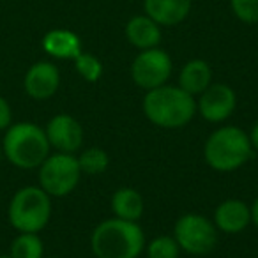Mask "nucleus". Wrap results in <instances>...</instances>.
Wrapping results in <instances>:
<instances>
[{
    "label": "nucleus",
    "instance_id": "nucleus-18",
    "mask_svg": "<svg viewBox=\"0 0 258 258\" xmlns=\"http://www.w3.org/2000/svg\"><path fill=\"white\" fill-rule=\"evenodd\" d=\"M11 258H43L44 244L37 233H18L9 247Z\"/></svg>",
    "mask_w": 258,
    "mask_h": 258
},
{
    "label": "nucleus",
    "instance_id": "nucleus-28",
    "mask_svg": "<svg viewBox=\"0 0 258 258\" xmlns=\"http://www.w3.org/2000/svg\"><path fill=\"white\" fill-rule=\"evenodd\" d=\"M43 258H58V256H43Z\"/></svg>",
    "mask_w": 258,
    "mask_h": 258
},
{
    "label": "nucleus",
    "instance_id": "nucleus-17",
    "mask_svg": "<svg viewBox=\"0 0 258 258\" xmlns=\"http://www.w3.org/2000/svg\"><path fill=\"white\" fill-rule=\"evenodd\" d=\"M111 211L115 218L138 223L145 211L144 197L133 187H120L111 197Z\"/></svg>",
    "mask_w": 258,
    "mask_h": 258
},
{
    "label": "nucleus",
    "instance_id": "nucleus-25",
    "mask_svg": "<svg viewBox=\"0 0 258 258\" xmlns=\"http://www.w3.org/2000/svg\"><path fill=\"white\" fill-rule=\"evenodd\" d=\"M251 221L254 223V226L258 228V198L253 202V205H251Z\"/></svg>",
    "mask_w": 258,
    "mask_h": 258
},
{
    "label": "nucleus",
    "instance_id": "nucleus-19",
    "mask_svg": "<svg viewBox=\"0 0 258 258\" xmlns=\"http://www.w3.org/2000/svg\"><path fill=\"white\" fill-rule=\"evenodd\" d=\"M78 165L82 173L87 175H99L110 165L108 154L99 147H89L78 156Z\"/></svg>",
    "mask_w": 258,
    "mask_h": 258
},
{
    "label": "nucleus",
    "instance_id": "nucleus-20",
    "mask_svg": "<svg viewBox=\"0 0 258 258\" xmlns=\"http://www.w3.org/2000/svg\"><path fill=\"white\" fill-rule=\"evenodd\" d=\"M75 68L78 71V75L89 83H96L103 76V64L92 53H83L82 51L75 58Z\"/></svg>",
    "mask_w": 258,
    "mask_h": 258
},
{
    "label": "nucleus",
    "instance_id": "nucleus-26",
    "mask_svg": "<svg viewBox=\"0 0 258 258\" xmlns=\"http://www.w3.org/2000/svg\"><path fill=\"white\" fill-rule=\"evenodd\" d=\"M0 258H11L9 254H0Z\"/></svg>",
    "mask_w": 258,
    "mask_h": 258
},
{
    "label": "nucleus",
    "instance_id": "nucleus-21",
    "mask_svg": "<svg viewBox=\"0 0 258 258\" xmlns=\"http://www.w3.org/2000/svg\"><path fill=\"white\" fill-rule=\"evenodd\" d=\"M179 244L173 237L161 235L152 239L147 244V256L149 258H179Z\"/></svg>",
    "mask_w": 258,
    "mask_h": 258
},
{
    "label": "nucleus",
    "instance_id": "nucleus-13",
    "mask_svg": "<svg viewBox=\"0 0 258 258\" xmlns=\"http://www.w3.org/2000/svg\"><path fill=\"white\" fill-rule=\"evenodd\" d=\"M193 0H144V11L161 27L182 23L191 13Z\"/></svg>",
    "mask_w": 258,
    "mask_h": 258
},
{
    "label": "nucleus",
    "instance_id": "nucleus-15",
    "mask_svg": "<svg viewBox=\"0 0 258 258\" xmlns=\"http://www.w3.org/2000/svg\"><path fill=\"white\" fill-rule=\"evenodd\" d=\"M43 50L53 58H64V60H75L82 53V41L73 30L68 29H53L44 34Z\"/></svg>",
    "mask_w": 258,
    "mask_h": 258
},
{
    "label": "nucleus",
    "instance_id": "nucleus-27",
    "mask_svg": "<svg viewBox=\"0 0 258 258\" xmlns=\"http://www.w3.org/2000/svg\"><path fill=\"white\" fill-rule=\"evenodd\" d=\"M0 161H2V147H0Z\"/></svg>",
    "mask_w": 258,
    "mask_h": 258
},
{
    "label": "nucleus",
    "instance_id": "nucleus-16",
    "mask_svg": "<svg viewBox=\"0 0 258 258\" xmlns=\"http://www.w3.org/2000/svg\"><path fill=\"white\" fill-rule=\"evenodd\" d=\"M212 82V69L202 58L186 62L179 73V87L191 96H200Z\"/></svg>",
    "mask_w": 258,
    "mask_h": 258
},
{
    "label": "nucleus",
    "instance_id": "nucleus-24",
    "mask_svg": "<svg viewBox=\"0 0 258 258\" xmlns=\"http://www.w3.org/2000/svg\"><path fill=\"white\" fill-rule=\"evenodd\" d=\"M249 137V142H251V147L256 149L258 151V122L253 125V129H251V133L247 135Z\"/></svg>",
    "mask_w": 258,
    "mask_h": 258
},
{
    "label": "nucleus",
    "instance_id": "nucleus-11",
    "mask_svg": "<svg viewBox=\"0 0 258 258\" xmlns=\"http://www.w3.org/2000/svg\"><path fill=\"white\" fill-rule=\"evenodd\" d=\"M60 87V73L53 62L41 60L29 68L23 78V89L27 96L37 101L50 99Z\"/></svg>",
    "mask_w": 258,
    "mask_h": 258
},
{
    "label": "nucleus",
    "instance_id": "nucleus-6",
    "mask_svg": "<svg viewBox=\"0 0 258 258\" xmlns=\"http://www.w3.org/2000/svg\"><path fill=\"white\" fill-rule=\"evenodd\" d=\"M39 187L50 197H68L76 189L82 179L78 158L66 152L50 154L39 166Z\"/></svg>",
    "mask_w": 258,
    "mask_h": 258
},
{
    "label": "nucleus",
    "instance_id": "nucleus-5",
    "mask_svg": "<svg viewBox=\"0 0 258 258\" xmlns=\"http://www.w3.org/2000/svg\"><path fill=\"white\" fill-rule=\"evenodd\" d=\"M51 218V197L39 186L20 187L8 207V219L18 233H39Z\"/></svg>",
    "mask_w": 258,
    "mask_h": 258
},
{
    "label": "nucleus",
    "instance_id": "nucleus-3",
    "mask_svg": "<svg viewBox=\"0 0 258 258\" xmlns=\"http://www.w3.org/2000/svg\"><path fill=\"white\" fill-rule=\"evenodd\" d=\"M2 156L11 165L22 170L39 168L50 156V142L46 131L32 122H16L6 129L2 138Z\"/></svg>",
    "mask_w": 258,
    "mask_h": 258
},
{
    "label": "nucleus",
    "instance_id": "nucleus-2",
    "mask_svg": "<svg viewBox=\"0 0 258 258\" xmlns=\"http://www.w3.org/2000/svg\"><path fill=\"white\" fill-rule=\"evenodd\" d=\"M144 113L154 125L163 129L184 127L197 113L195 96L180 87L161 85L147 90L144 97Z\"/></svg>",
    "mask_w": 258,
    "mask_h": 258
},
{
    "label": "nucleus",
    "instance_id": "nucleus-8",
    "mask_svg": "<svg viewBox=\"0 0 258 258\" xmlns=\"http://www.w3.org/2000/svg\"><path fill=\"white\" fill-rule=\"evenodd\" d=\"M172 58L161 48H149L142 50L135 57L131 64V78L138 87L145 90H152L156 87H161L168 82L172 76Z\"/></svg>",
    "mask_w": 258,
    "mask_h": 258
},
{
    "label": "nucleus",
    "instance_id": "nucleus-22",
    "mask_svg": "<svg viewBox=\"0 0 258 258\" xmlns=\"http://www.w3.org/2000/svg\"><path fill=\"white\" fill-rule=\"evenodd\" d=\"M230 8L242 23H258V0H230Z\"/></svg>",
    "mask_w": 258,
    "mask_h": 258
},
{
    "label": "nucleus",
    "instance_id": "nucleus-12",
    "mask_svg": "<svg viewBox=\"0 0 258 258\" xmlns=\"http://www.w3.org/2000/svg\"><path fill=\"white\" fill-rule=\"evenodd\" d=\"M251 223V209L239 198L221 202L214 211V225L225 233H240Z\"/></svg>",
    "mask_w": 258,
    "mask_h": 258
},
{
    "label": "nucleus",
    "instance_id": "nucleus-14",
    "mask_svg": "<svg viewBox=\"0 0 258 258\" xmlns=\"http://www.w3.org/2000/svg\"><path fill=\"white\" fill-rule=\"evenodd\" d=\"M125 39L140 51L156 48L161 43V25H158L147 15L133 16L125 23Z\"/></svg>",
    "mask_w": 258,
    "mask_h": 258
},
{
    "label": "nucleus",
    "instance_id": "nucleus-7",
    "mask_svg": "<svg viewBox=\"0 0 258 258\" xmlns=\"http://www.w3.org/2000/svg\"><path fill=\"white\" fill-rule=\"evenodd\" d=\"M173 239L179 247L189 254H207L218 244V228L214 221L197 212H189L177 219Z\"/></svg>",
    "mask_w": 258,
    "mask_h": 258
},
{
    "label": "nucleus",
    "instance_id": "nucleus-1",
    "mask_svg": "<svg viewBox=\"0 0 258 258\" xmlns=\"http://www.w3.org/2000/svg\"><path fill=\"white\" fill-rule=\"evenodd\" d=\"M90 249L96 258H138L145 249V235L137 221L111 218L94 228Z\"/></svg>",
    "mask_w": 258,
    "mask_h": 258
},
{
    "label": "nucleus",
    "instance_id": "nucleus-10",
    "mask_svg": "<svg viewBox=\"0 0 258 258\" xmlns=\"http://www.w3.org/2000/svg\"><path fill=\"white\" fill-rule=\"evenodd\" d=\"M50 147L57 152L75 154L83 144L82 124L69 113H57L50 118L44 127Z\"/></svg>",
    "mask_w": 258,
    "mask_h": 258
},
{
    "label": "nucleus",
    "instance_id": "nucleus-23",
    "mask_svg": "<svg viewBox=\"0 0 258 258\" xmlns=\"http://www.w3.org/2000/svg\"><path fill=\"white\" fill-rule=\"evenodd\" d=\"M13 124V108L6 97L0 96V131H6Z\"/></svg>",
    "mask_w": 258,
    "mask_h": 258
},
{
    "label": "nucleus",
    "instance_id": "nucleus-9",
    "mask_svg": "<svg viewBox=\"0 0 258 258\" xmlns=\"http://www.w3.org/2000/svg\"><path fill=\"white\" fill-rule=\"evenodd\" d=\"M237 96L235 90L226 83H211L204 92L200 94V99L197 103V111L207 122H225L230 115L235 111Z\"/></svg>",
    "mask_w": 258,
    "mask_h": 258
},
{
    "label": "nucleus",
    "instance_id": "nucleus-4",
    "mask_svg": "<svg viewBox=\"0 0 258 258\" xmlns=\"http://www.w3.org/2000/svg\"><path fill=\"white\" fill-rule=\"evenodd\" d=\"M249 137L237 125H223L207 138L204 158L216 172H233L251 158Z\"/></svg>",
    "mask_w": 258,
    "mask_h": 258
}]
</instances>
